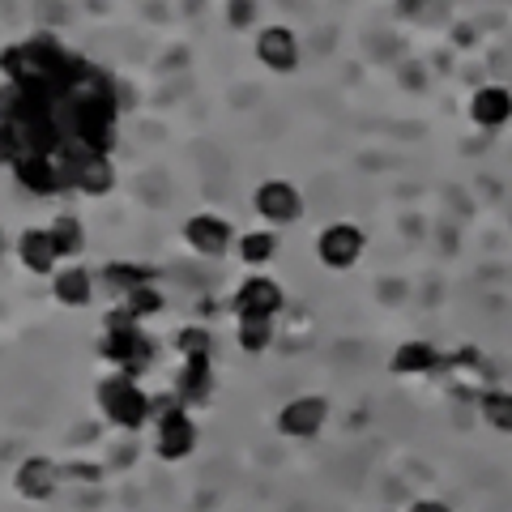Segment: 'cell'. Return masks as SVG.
I'll return each instance as SVG.
<instances>
[{
	"instance_id": "cell-1",
	"label": "cell",
	"mask_w": 512,
	"mask_h": 512,
	"mask_svg": "<svg viewBox=\"0 0 512 512\" xmlns=\"http://www.w3.org/2000/svg\"><path fill=\"white\" fill-rule=\"evenodd\" d=\"M99 355L107 363H116L124 376L141 380V376L150 372V363H154V342L141 333V320H133V316L120 308V312L107 316V329H103V338H99Z\"/></svg>"
},
{
	"instance_id": "cell-2",
	"label": "cell",
	"mask_w": 512,
	"mask_h": 512,
	"mask_svg": "<svg viewBox=\"0 0 512 512\" xmlns=\"http://www.w3.org/2000/svg\"><path fill=\"white\" fill-rule=\"evenodd\" d=\"M94 397H99L103 419L111 427H120V431H137L141 423L150 419V393L141 389L133 376H124V372L103 376L99 389H94Z\"/></svg>"
},
{
	"instance_id": "cell-3",
	"label": "cell",
	"mask_w": 512,
	"mask_h": 512,
	"mask_svg": "<svg viewBox=\"0 0 512 512\" xmlns=\"http://www.w3.org/2000/svg\"><path fill=\"white\" fill-rule=\"evenodd\" d=\"M60 167L69 175V188H77L82 197H107L116 188V167L107 154H82V150H64Z\"/></svg>"
},
{
	"instance_id": "cell-4",
	"label": "cell",
	"mask_w": 512,
	"mask_h": 512,
	"mask_svg": "<svg viewBox=\"0 0 512 512\" xmlns=\"http://www.w3.org/2000/svg\"><path fill=\"white\" fill-rule=\"evenodd\" d=\"M231 308H235V320H274L286 308V295H282V286L274 278L252 274V278L239 282Z\"/></svg>"
},
{
	"instance_id": "cell-5",
	"label": "cell",
	"mask_w": 512,
	"mask_h": 512,
	"mask_svg": "<svg viewBox=\"0 0 512 512\" xmlns=\"http://www.w3.org/2000/svg\"><path fill=\"white\" fill-rule=\"evenodd\" d=\"M367 248V239L363 231L355 227V222H329L325 231L316 235V256H320V265L325 269H350V265H359V256Z\"/></svg>"
},
{
	"instance_id": "cell-6",
	"label": "cell",
	"mask_w": 512,
	"mask_h": 512,
	"mask_svg": "<svg viewBox=\"0 0 512 512\" xmlns=\"http://www.w3.org/2000/svg\"><path fill=\"white\" fill-rule=\"evenodd\" d=\"M329 419V402L320 393H303V397H291L282 410H278V431L291 440H312L320 427Z\"/></svg>"
},
{
	"instance_id": "cell-7",
	"label": "cell",
	"mask_w": 512,
	"mask_h": 512,
	"mask_svg": "<svg viewBox=\"0 0 512 512\" xmlns=\"http://www.w3.org/2000/svg\"><path fill=\"white\" fill-rule=\"evenodd\" d=\"M256 214H261L265 222H274V227H291V222L303 218V197L299 188L291 180H265L261 188H256Z\"/></svg>"
},
{
	"instance_id": "cell-8",
	"label": "cell",
	"mask_w": 512,
	"mask_h": 512,
	"mask_svg": "<svg viewBox=\"0 0 512 512\" xmlns=\"http://www.w3.org/2000/svg\"><path fill=\"white\" fill-rule=\"evenodd\" d=\"M13 180H18L26 192H35V197H56V192L69 188V175H64L60 158L52 154H26L13 163Z\"/></svg>"
},
{
	"instance_id": "cell-9",
	"label": "cell",
	"mask_w": 512,
	"mask_h": 512,
	"mask_svg": "<svg viewBox=\"0 0 512 512\" xmlns=\"http://www.w3.org/2000/svg\"><path fill=\"white\" fill-rule=\"evenodd\" d=\"M184 239H188V248L197 252V256H227L235 248V231H231V222L227 218H218V214H192L184 222Z\"/></svg>"
},
{
	"instance_id": "cell-10",
	"label": "cell",
	"mask_w": 512,
	"mask_h": 512,
	"mask_svg": "<svg viewBox=\"0 0 512 512\" xmlns=\"http://www.w3.org/2000/svg\"><path fill=\"white\" fill-rule=\"evenodd\" d=\"M60 483H64V470L52 457H26L18 466V474H13V487H18V495L30 504L52 500V495L60 491Z\"/></svg>"
},
{
	"instance_id": "cell-11",
	"label": "cell",
	"mask_w": 512,
	"mask_h": 512,
	"mask_svg": "<svg viewBox=\"0 0 512 512\" xmlns=\"http://www.w3.org/2000/svg\"><path fill=\"white\" fill-rule=\"evenodd\" d=\"M256 60L274 73H295L299 69V39L291 26H265L256 35Z\"/></svg>"
},
{
	"instance_id": "cell-12",
	"label": "cell",
	"mask_w": 512,
	"mask_h": 512,
	"mask_svg": "<svg viewBox=\"0 0 512 512\" xmlns=\"http://www.w3.org/2000/svg\"><path fill=\"white\" fill-rule=\"evenodd\" d=\"M197 440H201V431H197V423H192L188 410H180V414H171V419L158 423V457H163V461L192 457Z\"/></svg>"
},
{
	"instance_id": "cell-13",
	"label": "cell",
	"mask_w": 512,
	"mask_h": 512,
	"mask_svg": "<svg viewBox=\"0 0 512 512\" xmlns=\"http://www.w3.org/2000/svg\"><path fill=\"white\" fill-rule=\"evenodd\" d=\"M18 256H22V265L30 269V274H56V265H60L56 239L47 227H26L18 235Z\"/></svg>"
},
{
	"instance_id": "cell-14",
	"label": "cell",
	"mask_w": 512,
	"mask_h": 512,
	"mask_svg": "<svg viewBox=\"0 0 512 512\" xmlns=\"http://www.w3.org/2000/svg\"><path fill=\"white\" fill-rule=\"evenodd\" d=\"M175 393H180V402H184V406L210 402V393H214V367H210V355H205V359H184V363H180V376H175Z\"/></svg>"
},
{
	"instance_id": "cell-15",
	"label": "cell",
	"mask_w": 512,
	"mask_h": 512,
	"mask_svg": "<svg viewBox=\"0 0 512 512\" xmlns=\"http://www.w3.org/2000/svg\"><path fill=\"white\" fill-rule=\"evenodd\" d=\"M470 120L478 128H504L512 120V94L504 86H483L470 99Z\"/></svg>"
},
{
	"instance_id": "cell-16",
	"label": "cell",
	"mask_w": 512,
	"mask_h": 512,
	"mask_svg": "<svg viewBox=\"0 0 512 512\" xmlns=\"http://www.w3.org/2000/svg\"><path fill=\"white\" fill-rule=\"evenodd\" d=\"M52 295L64 308H86L94 299V274L82 265H64L60 274H52Z\"/></svg>"
},
{
	"instance_id": "cell-17",
	"label": "cell",
	"mask_w": 512,
	"mask_h": 512,
	"mask_svg": "<svg viewBox=\"0 0 512 512\" xmlns=\"http://www.w3.org/2000/svg\"><path fill=\"white\" fill-rule=\"evenodd\" d=\"M444 359H440V350L431 346V342H402L393 350V359H389V372L393 376H427V372H436Z\"/></svg>"
},
{
	"instance_id": "cell-18",
	"label": "cell",
	"mask_w": 512,
	"mask_h": 512,
	"mask_svg": "<svg viewBox=\"0 0 512 512\" xmlns=\"http://www.w3.org/2000/svg\"><path fill=\"white\" fill-rule=\"evenodd\" d=\"M47 231H52V239H56L60 261H73V256H82V252H86V227H82V218L60 214Z\"/></svg>"
},
{
	"instance_id": "cell-19",
	"label": "cell",
	"mask_w": 512,
	"mask_h": 512,
	"mask_svg": "<svg viewBox=\"0 0 512 512\" xmlns=\"http://www.w3.org/2000/svg\"><path fill=\"white\" fill-rule=\"evenodd\" d=\"M103 282L111 286V291L128 295V291H137V286L154 282V269L150 265H137V261H111V265H103Z\"/></svg>"
},
{
	"instance_id": "cell-20",
	"label": "cell",
	"mask_w": 512,
	"mask_h": 512,
	"mask_svg": "<svg viewBox=\"0 0 512 512\" xmlns=\"http://www.w3.org/2000/svg\"><path fill=\"white\" fill-rule=\"evenodd\" d=\"M239 261L244 265H252V269H261V265H269L278 256V235L274 231H248V235H239Z\"/></svg>"
},
{
	"instance_id": "cell-21",
	"label": "cell",
	"mask_w": 512,
	"mask_h": 512,
	"mask_svg": "<svg viewBox=\"0 0 512 512\" xmlns=\"http://www.w3.org/2000/svg\"><path fill=\"white\" fill-rule=\"evenodd\" d=\"M163 308H167V299H163V291H158L154 282H146V286H137V291L124 295V312L133 316V320H150V316H158Z\"/></svg>"
},
{
	"instance_id": "cell-22",
	"label": "cell",
	"mask_w": 512,
	"mask_h": 512,
	"mask_svg": "<svg viewBox=\"0 0 512 512\" xmlns=\"http://www.w3.org/2000/svg\"><path fill=\"white\" fill-rule=\"evenodd\" d=\"M478 410L495 431H512V393L508 389H487L478 397Z\"/></svg>"
},
{
	"instance_id": "cell-23",
	"label": "cell",
	"mask_w": 512,
	"mask_h": 512,
	"mask_svg": "<svg viewBox=\"0 0 512 512\" xmlns=\"http://www.w3.org/2000/svg\"><path fill=\"white\" fill-rule=\"evenodd\" d=\"M239 346L248 350V355H261V350L274 346V320H239Z\"/></svg>"
},
{
	"instance_id": "cell-24",
	"label": "cell",
	"mask_w": 512,
	"mask_h": 512,
	"mask_svg": "<svg viewBox=\"0 0 512 512\" xmlns=\"http://www.w3.org/2000/svg\"><path fill=\"white\" fill-rule=\"evenodd\" d=\"M175 350H180L184 359H205V355H210V329L184 325L180 333H175Z\"/></svg>"
},
{
	"instance_id": "cell-25",
	"label": "cell",
	"mask_w": 512,
	"mask_h": 512,
	"mask_svg": "<svg viewBox=\"0 0 512 512\" xmlns=\"http://www.w3.org/2000/svg\"><path fill=\"white\" fill-rule=\"evenodd\" d=\"M18 158H26V146H22V137H18V128L13 124H0V163H18Z\"/></svg>"
},
{
	"instance_id": "cell-26",
	"label": "cell",
	"mask_w": 512,
	"mask_h": 512,
	"mask_svg": "<svg viewBox=\"0 0 512 512\" xmlns=\"http://www.w3.org/2000/svg\"><path fill=\"white\" fill-rule=\"evenodd\" d=\"M64 483H99L103 478V466H94V461H64Z\"/></svg>"
},
{
	"instance_id": "cell-27",
	"label": "cell",
	"mask_w": 512,
	"mask_h": 512,
	"mask_svg": "<svg viewBox=\"0 0 512 512\" xmlns=\"http://www.w3.org/2000/svg\"><path fill=\"white\" fill-rule=\"evenodd\" d=\"M227 18H231V26H248V22L256 18V0H231V5H227Z\"/></svg>"
},
{
	"instance_id": "cell-28",
	"label": "cell",
	"mask_w": 512,
	"mask_h": 512,
	"mask_svg": "<svg viewBox=\"0 0 512 512\" xmlns=\"http://www.w3.org/2000/svg\"><path fill=\"white\" fill-rule=\"evenodd\" d=\"M406 512H453V508H448L444 500H414Z\"/></svg>"
},
{
	"instance_id": "cell-29",
	"label": "cell",
	"mask_w": 512,
	"mask_h": 512,
	"mask_svg": "<svg viewBox=\"0 0 512 512\" xmlns=\"http://www.w3.org/2000/svg\"><path fill=\"white\" fill-rule=\"evenodd\" d=\"M0 256H5V231H0Z\"/></svg>"
}]
</instances>
